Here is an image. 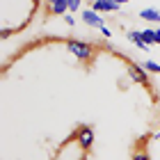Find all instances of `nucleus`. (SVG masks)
<instances>
[{
    "label": "nucleus",
    "mask_w": 160,
    "mask_h": 160,
    "mask_svg": "<svg viewBox=\"0 0 160 160\" xmlns=\"http://www.w3.org/2000/svg\"><path fill=\"white\" fill-rule=\"evenodd\" d=\"M76 142L80 144V149H92V144H94V130H92V126H87V123H82L78 130H76Z\"/></svg>",
    "instance_id": "3"
},
{
    "label": "nucleus",
    "mask_w": 160,
    "mask_h": 160,
    "mask_svg": "<svg viewBox=\"0 0 160 160\" xmlns=\"http://www.w3.org/2000/svg\"><path fill=\"white\" fill-rule=\"evenodd\" d=\"M142 39L147 41V46H156V30H151V28L142 30Z\"/></svg>",
    "instance_id": "9"
},
{
    "label": "nucleus",
    "mask_w": 160,
    "mask_h": 160,
    "mask_svg": "<svg viewBox=\"0 0 160 160\" xmlns=\"http://www.w3.org/2000/svg\"><path fill=\"white\" fill-rule=\"evenodd\" d=\"M82 5V0H69V14H76Z\"/></svg>",
    "instance_id": "11"
},
{
    "label": "nucleus",
    "mask_w": 160,
    "mask_h": 160,
    "mask_svg": "<svg viewBox=\"0 0 160 160\" xmlns=\"http://www.w3.org/2000/svg\"><path fill=\"white\" fill-rule=\"evenodd\" d=\"M82 21H85V23L89 25V28H98V30L105 25L103 16H101L98 12H94V9H85V12H82Z\"/></svg>",
    "instance_id": "5"
},
{
    "label": "nucleus",
    "mask_w": 160,
    "mask_h": 160,
    "mask_svg": "<svg viewBox=\"0 0 160 160\" xmlns=\"http://www.w3.org/2000/svg\"><path fill=\"white\" fill-rule=\"evenodd\" d=\"M46 2H48V5H50V2H55V0H46Z\"/></svg>",
    "instance_id": "16"
},
{
    "label": "nucleus",
    "mask_w": 160,
    "mask_h": 160,
    "mask_svg": "<svg viewBox=\"0 0 160 160\" xmlns=\"http://www.w3.org/2000/svg\"><path fill=\"white\" fill-rule=\"evenodd\" d=\"M140 18L147 21V23H160V9H156V7H144L140 12Z\"/></svg>",
    "instance_id": "7"
},
{
    "label": "nucleus",
    "mask_w": 160,
    "mask_h": 160,
    "mask_svg": "<svg viewBox=\"0 0 160 160\" xmlns=\"http://www.w3.org/2000/svg\"><path fill=\"white\" fill-rule=\"evenodd\" d=\"M62 18H64V23H67V25H71V28L76 25V18H73V14H64Z\"/></svg>",
    "instance_id": "13"
},
{
    "label": "nucleus",
    "mask_w": 160,
    "mask_h": 160,
    "mask_svg": "<svg viewBox=\"0 0 160 160\" xmlns=\"http://www.w3.org/2000/svg\"><path fill=\"white\" fill-rule=\"evenodd\" d=\"M126 39H128L130 43H135L140 50H149L147 41L142 39V30H128V32H126Z\"/></svg>",
    "instance_id": "6"
},
{
    "label": "nucleus",
    "mask_w": 160,
    "mask_h": 160,
    "mask_svg": "<svg viewBox=\"0 0 160 160\" xmlns=\"http://www.w3.org/2000/svg\"><path fill=\"white\" fill-rule=\"evenodd\" d=\"M48 9L53 16H64V14H69V0H55L48 5Z\"/></svg>",
    "instance_id": "8"
},
{
    "label": "nucleus",
    "mask_w": 160,
    "mask_h": 160,
    "mask_svg": "<svg viewBox=\"0 0 160 160\" xmlns=\"http://www.w3.org/2000/svg\"><path fill=\"white\" fill-rule=\"evenodd\" d=\"M117 5H126V2H130V0H114Z\"/></svg>",
    "instance_id": "15"
},
{
    "label": "nucleus",
    "mask_w": 160,
    "mask_h": 160,
    "mask_svg": "<svg viewBox=\"0 0 160 160\" xmlns=\"http://www.w3.org/2000/svg\"><path fill=\"white\" fill-rule=\"evenodd\" d=\"M142 69H144V71H149V73H160V64H156V62H151V60H147V62H142Z\"/></svg>",
    "instance_id": "10"
},
{
    "label": "nucleus",
    "mask_w": 160,
    "mask_h": 160,
    "mask_svg": "<svg viewBox=\"0 0 160 160\" xmlns=\"http://www.w3.org/2000/svg\"><path fill=\"white\" fill-rule=\"evenodd\" d=\"M89 9L98 12V14H108V12H119L121 5H117L114 0H92Z\"/></svg>",
    "instance_id": "4"
},
{
    "label": "nucleus",
    "mask_w": 160,
    "mask_h": 160,
    "mask_svg": "<svg viewBox=\"0 0 160 160\" xmlns=\"http://www.w3.org/2000/svg\"><path fill=\"white\" fill-rule=\"evenodd\" d=\"M126 71H128V76H130L133 82H137V85H149V71H144L142 64H135V62L126 60Z\"/></svg>",
    "instance_id": "2"
},
{
    "label": "nucleus",
    "mask_w": 160,
    "mask_h": 160,
    "mask_svg": "<svg viewBox=\"0 0 160 160\" xmlns=\"http://www.w3.org/2000/svg\"><path fill=\"white\" fill-rule=\"evenodd\" d=\"M130 160H151V158H149V153H147V151H135Z\"/></svg>",
    "instance_id": "12"
},
{
    "label": "nucleus",
    "mask_w": 160,
    "mask_h": 160,
    "mask_svg": "<svg viewBox=\"0 0 160 160\" xmlns=\"http://www.w3.org/2000/svg\"><path fill=\"white\" fill-rule=\"evenodd\" d=\"M101 34H103L105 39H110V37H112V32H110V28H108V25H103V28H101Z\"/></svg>",
    "instance_id": "14"
},
{
    "label": "nucleus",
    "mask_w": 160,
    "mask_h": 160,
    "mask_svg": "<svg viewBox=\"0 0 160 160\" xmlns=\"http://www.w3.org/2000/svg\"><path fill=\"white\" fill-rule=\"evenodd\" d=\"M67 50H71V55H73L76 60H80V62H89L92 55H94L92 46L85 43V41H80V39H69L67 41Z\"/></svg>",
    "instance_id": "1"
}]
</instances>
